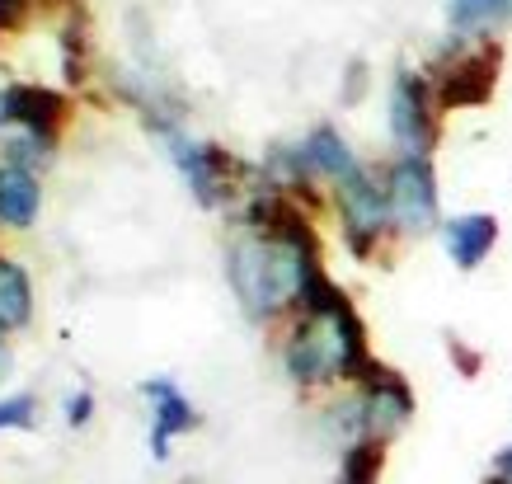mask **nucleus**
Wrapping results in <instances>:
<instances>
[{"instance_id": "a211bd4d", "label": "nucleus", "mask_w": 512, "mask_h": 484, "mask_svg": "<svg viewBox=\"0 0 512 484\" xmlns=\"http://www.w3.org/2000/svg\"><path fill=\"white\" fill-rule=\"evenodd\" d=\"M90 409H94L90 391H80V395H71V405H66V419L80 428V423H90Z\"/></svg>"}, {"instance_id": "423d86ee", "label": "nucleus", "mask_w": 512, "mask_h": 484, "mask_svg": "<svg viewBox=\"0 0 512 484\" xmlns=\"http://www.w3.org/2000/svg\"><path fill=\"white\" fill-rule=\"evenodd\" d=\"M66 118H71L66 99L47 85H5L0 90V123L19 127L24 137H38L43 146H57Z\"/></svg>"}, {"instance_id": "f257e3e1", "label": "nucleus", "mask_w": 512, "mask_h": 484, "mask_svg": "<svg viewBox=\"0 0 512 484\" xmlns=\"http://www.w3.org/2000/svg\"><path fill=\"white\" fill-rule=\"evenodd\" d=\"M315 268H320V259L292 250L282 240H268V235L249 231L231 250V287L254 320H268L287 301L301 297V282L311 278Z\"/></svg>"}, {"instance_id": "f03ea898", "label": "nucleus", "mask_w": 512, "mask_h": 484, "mask_svg": "<svg viewBox=\"0 0 512 484\" xmlns=\"http://www.w3.org/2000/svg\"><path fill=\"white\" fill-rule=\"evenodd\" d=\"M437 94L428 90V80L414 71H400L390 85V132L404 146V156H423L433 151L437 141Z\"/></svg>"}, {"instance_id": "7ed1b4c3", "label": "nucleus", "mask_w": 512, "mask_h": 484, "mask_svg": "<svg viewBox=\"0 0 512 484\" xmlns=\"http://www.w3.org/2000/svg\"><path fill=\"white\" fill-rule=\"evenodd\" d=\"M390 221L400 231H428L437 221V179L423 156H400L386 174Z\"/></svg>"}, {"instance_id": "9d476101", "label": "nucleus", "mask_w": 512, "mask_h": 484, "mask_svg": "<svg viewBox=\"0 0 512 484\" xmlns=\"http://www.w3.org/2000/svg\"><path fill=\"white\" fill-rule=\"evenodd\" d=\"M494 240H498V221L489 217V212L447 221V250H451V259H456V268H466V273L484 264V254L494 250Z\"/></svg>"}, {"instance_id": "dca6fc26", "label": "nucleus", "mask_w": 512, "mask_h": 484, "mask_svg": "<svg viewBox=\"0 0 512 484\" xmlns=\"http://www.w3.org/2000/svg\"><path fill=\"white\" fill-rule=\"evenodd\" d=\"M0 428H33V395L0 400Z\"/></svg>"}, {"instance_id": "6ab92c4d", "label": "nucleus", "mask_w": 512, "mask_h": 484, "mask_svg": "<svg viewBox=\"0 0 512 484\" xmlns=\"http://www.w3.org/2000/svg\"><path fill=\"white\" fill-rule=\"evenodd\" d=\"M489 484H512V447H503V452L494 456V475H489Z\"/></svg>"}, {"instance_id": "4468645a", "label": "nucleus", "mask_w": 512, "mask_h": 484, "mask_svg": "<svg viewBox=\"0 0 512 484\" xmlns=\"http://www.w3.org/2000/svg\"><path fill=\"white\" fill-rule=\"evenodd\" d=\"M386 466V442L357 438L353 447H343V484H376Z\"/></svg>"}, {"instance_id": "f3484780", "label": "nucleus", "mask_w": 512, "mask_h": 484, "mask_svg": "<svg viewBox=\"0 0 512 484\" xmlns=\"http://www.w3.org/2000/svg\"><path fill=\"white\" fill-rule=\"evenodd\" d=\"M24 15H29V0H0V33L19 29Z\"/></svg>"}, {"instance_id": "39448f33", "label": "nucleus", "mask_w": 512, "mask_h": 484, "mask_svg": "<svg viewBox=\"0 0 512 484\" xmlns=\"http://www.w3.org/2000/svg\"><path fill=\"white\" fill-rule=\"evenodd\" d=\"M339 207H343V235H348V250L357 259H372L376 240L390 226V203H386V188L372 184L367 174L357 170L353 179L339 184Z\"/></svg>"}, {"instance_id": "9b49d317", "label": "nucleus", "mask_w": 512, "mask_h": 484, "mask_svg": "<svg viewBox=\"0 0 512 484\" xmlns=\"http://www.w3.org/2000/svg\"><path fill=\"white\" fill-rule=\"evenodd\" d=\"M43 207V188L24 165H0V226H29Z\"/></svg>"}, {"instance_id": "1a4fd4ad", "label": "nucleus", "mask_w": 512, "mask_h": 484, "mask_svg": "<svg viewBox=\"0 0 512 484\" xmlns=\"http://www.w3.org/2000/svg\"><path fill=\"white\" fill-rule=\"evenodd\" d=\"M146 391V400L156 405V423H151V456L156 461H165L170 456V442L179 438V433H188V428H198V409L188 405V395L174 386V381H146L141 386Z\"/></svg>"}, {"instance_id": "aec40b11", "label": "nucleus", "mask_w": 512, "mask_h": 484, "mask_svg": "<svg viewBox=\"0 0 512 484\" xmlns=\"http://www.w3.org/2000/svg\"><path fill=\"white\" fill-rule=\"evenodd\" d=\"M5 367H10V353H5V344H0V376H5Z\"/></svg>"}, {"instance_id": "6e6552de", "label": "nucleus", "mask_w": 512, "mask_h": 484, "mask_svg": "<svg viewBox=\"0 0 512 484\" xmlns=\"http://www.w3.org/2000/svg\"><path fill=\"white\" fill-rule=\"evenodd\" d=\"M409 419H414V395L390 367H381L362 386V433L376 442H390Z\"/></svg>"}, {"instance_id": "20e7f679", "label": "nucleus", "mask_w": 512, "mask_h": 484, "mask_svg": "<svg viewBox=\"0 0 512 484\" xmlns=\"http://www.w3.org/2000/svg\"><path fill=\"white\" fill-rule=\"evenodd\" d=\"M498 66H503V47L498 43H480V47H470L466 57H456L433 90L437 113L489 104V99H494V85H498Z\"/></svg>"}, {"instance_id": "2eb2a0df", "label": "nucleus", "mask_w": 512, "mask_h": 484, "mask_svg": "<svg viewBox=\"0 0 512 484\" xmlns=\"http://www.w3.org/2000/svg\"><path fill=\"white\" fill-rule=\"evenodd\" d=\"M512 10V0H451V24L461 33L489 29Z\"/></svg>"}, {"instance_id": "ddd939ff", "label": "nucleus", "mask_w": 512, "mask_h": 484, "mask_svg": "<svg viewBox=\"0 0 512 484\" xmlns=\"http://www.w3.org/2000/svg\"><path fill=\"white\" fill-rule=\"evenodd\" d=\"M33 315V287H29V273L10 259H0V334L5 329H19L29 325Z\"/></svg>"}, {"instance_id": "0eeeda50", "label": "nucleus", "mask_w": 512, "mask_h": 484, "mask_svg": "<svg viewBox=\"0 0 512 484\" xmlns=\"http://www.w3.org/2000/svg\"><path fill=\"white\" fill-rule=\"evenodd\" d=\"M170 156L174 165L184 170L188 188L202 207H217L226 193H231V179L240 174V160L226 156L221 146H207V141H188L179 132H170Z\"/></svg>"}, {"instance_id": "f8f14e48", "label": "nucleus", "mask_w": 512, "mask_h": 484, "mask_svg": "<svg viewBox=\"0 0 512 484\" xmlns=\"http://www.w3.org/2000/svg\"><path fill=\"white\" fill-rule=\"evenodd\" d=\"M296 156H301L306 174H325V179H339V184L357 174L353 151L343 146V137L334 127H315L311 137H306V146H296Z\"/></svg>"}]
</instances>
